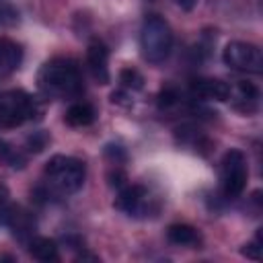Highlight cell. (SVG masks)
Returning a JSON list of instances; mask_svg holds the SVG:
<instances>
[{
    "label": "cell",
    "mask_w": 263,
    "mask_h": 263,
    "mask_svg": "<svg viewBox=\"0 0 263 263\" xmlns=\"http://www.w3.org/2000/svg\"><path fill=\"white\" fill-rule=\"evenodd\" d=\"M39 88L49 97H74L82 90L78 66L72 60H51L37 74Z\"/></svg>",
    "instance_id": "cell-1"
},
{
    "label": "cell",
    "mask_w": 263,
    "mask_h": 263,
    "mask_svg": "<svg viewBox=\"0 0 263 263\" xmlns=\"http://www.w3.org/2000/svg\"><path fill=\"white\" fill-rule=\"evenodd\" d=\"M142 55L150 64H162L173 49V31L168 23L158 14H148L140 31Z\"/></svg>",
    "instance_id": "cell-2"
},
{
    "label": "cell",
    "mask_w": 263,
    "mask_h": 263,
    "mask_svg": "<svg viewBox=\"0 0 263 263\" xmlns=\"http://www.w3.org/2000/svg\"><path fill=\"white\" fill-rule=\"evenodd\" d=\"M84 162L74 158V156H53L49 158V162L45 164V177L51 183V187L60 193H74L82 187L84 183Z\"/></svg>",
    "instance_id": "cell-3"
},
{
    "label": "cell",
    "mask_w": 263,
    "mask_h": 263,
    "mask_svg": "<svg viewBox=\"0 0 263 263\" xmlns=\"http://www.w3.org/2000/svg\"><path fill=\"white\" fill-rule=\"evenodd\" d=\"M37 113L35 101L23 90H8L0 95V127H16Z\"/></svg>",
    "instance_id": "cell-4"
},
{
    "label": "cell",
    "mask_w": 263,
    "mask_h": 263,
    "mask_svg": "<svg viewBox=\"0 0 263 263\" xmlns=\"http://www.w3.org/2000/svg\"><path fill=\"white\" fill-rule=\"evenodd\" d=\"M247 160L240 150H228L222 158V189L226 197H238L247 185Z\"/></svg>",
    "instance_id": "cell-5"
},
{
    "label": "cell",
    "mask_w": 263,
    "mask_h": 263,
    "mask_svg": "<svg viewBox=\"0 0 263 263\" xmlns=\"http://www.w3.org/2000/svg\"><path fill=\"white\" fill-rule=\"evenodd\" d=\"M222 60L226 66H230L232 70H240V72H253L259 74L263 70V55L261 49L253 43H245V41H230L224 47Z\"/></svg>",
    "instance_id": "cell-6"
},
{
    "label": "cell",
    "mask_w": 263,
    "mask_h": 263,
    "mask_svg": "<svg viewBox=\"0 0 263 263\" xmlns=\"http://www.w3.org/2000/svg\"><path fill=\"white\" fill-rule=\"evenodd\" d=\"M191 95L195 99H205V101H228L230 99V86L224 80L218 78H195L189 86Z\"/></svg>",
    "instance_id": "cell-7"
},
{
    "label": "cell",
    "mask_w": 263,
    "mask_h": 263,
    "mask_svg": "<svg viewBox=\"0 0 263 263\" xmlns=\"http://www.w3.org/2000/svg\"><path fill=\"white\" fill-rule=\"evenodd\" d=\"M146 201H148V191L142 185H132L119 191L115 199V208L129 216H138L146 210Z\"/></svg>",
    "instance_id": "cell-8"
},
{
    "label": "cell",
    "mask_w": 263,
    "mask_h": 263,
    "mask_svg": "<svg viewBox=\"0 0 263 263\" xmlns=\"http://www.w3.org/2000/svg\"><path fill=\"white\" fill-rule=\"evenodd\" d=\"M86 62H88V68H90L92 76L101 84H107L109 82V49L103 41H92L88 45Z\"/></svg>",
    "instance_id": "cell-9"
},
{
    "label": "cell",
    "mask_w": 263,
    "mask_h": 263,
    "mask_svg": "<svg viewBox=\"0 0 263 263\" xmlns=\"http://www.w3.org/2000/svg\"><path fill=\"white\" fill-rule=\"evenodd\" d=\"M6 224L12 228V234H14V236H18V238L29 236V234L33 232V226H35V222H33L31 214H29V212H25L23 208H14V205H10V208H8Z\"/></svg>",
    "instance_id": "cell-10"
},
{
    "label": "cell",
    "mask_w": 263,
    "mask_h": 263,
    "mask_svg": "<svg viewBox=\"0 0 263 263\" xmlns=\"http://www.w3.org/2000/svg\"><path fill=\"white\" fill-rule=\"evenodd\" d=\"M21 60H23L21 47L10 39L0 37V70L2 72H12V70L18 68Z\"/></svg>",
    "instance_id": "cell-11"
},
{
    "label": "cell",
    "mask_w": 263,
    "mask_h": 263,
    "mask_svg": "<svg viewBox=\"0 0 263 263\" xmlns=\"http://www.w3.org/2000/svg\"><path fill=\"white\" fill-rule=\"evenodd\" d=\"M95 117H97V113H95L92 105H88V103H74V105L68 107L64 119L72 127H84V125H90L95 121Z\"/></svg>",
    "instance_id": "cell-12"
},
{
    "label": "cell",
    "mask_w": 263,
    "mask_h": 263,
    "mask_svg": "<svg viewBox=\"0 0 263 263\" xmlns=\"http://www.w3.org/2000/svg\"><path fill=\"white\" fill-rule=\"evenodd\" d=\"M29 251L37 261H58V245L51 238H45V236L33 238L29 245Z\"/></svg>",
    "instance_id": "cell-13"
},
{
    "label": "cell",
    "mask_w": 263,
    "mask_h": 263,
    "mask_svg": "<svg viewBox=\"0 0 263 263\" xmlns=\"http://www.w3.org/2000/svg\"><path fill=\"white\" fill-rule=\"evenodd\" d=\"M166 236L175 245H195L199 240L197 230L193 226H189V224H173V226H168Z\"/></svg>",
    "instance_id": "cell-14"
},
{
    "label": "cell",
    "mask_w": 263,
    "mask_h": 263,
    "mask_svg": "<svg viewBox=\"0 0 263 263\" xmlns=\"http://www.w3.org/2000/svg\"><path fill=\"white\" fill-rule=\"evenodd\" d=\"M236 99H238L240 103H245V105L240 107V111L251 113V111L257 109L259 90H257V86L251 84V82H238V84H236Z\"/></svg>",
    "instance_id": "cell-15"
},
{
    "label": "cell",
    "mask_w": 263,
    "mask_h": 263,
    "mask_svg": "<svg viewBox=\"0 0 263 263\" xmlns=\"http://www.w3.org/2000/svg\"><path fill=\"white\" fill-rule=\"evenodd\" d=\"M119 82L125 86V88H132V90H140L144 86V78L138 70L134 68H125L119 72Z\"/></svg>",
    "instance_id": "cell-16"
},
{
    "label": "cell",
    "mask_w": 263,
    "mask_h": 263,
    "mask_svg": "<svg viewBox=\"0 0 263 263\" xmlns=\"http://www.w3.org/2000/svg\"><path fill=\"white\" fill-rule=\"evenodd\" d=\"M179 103V92L175 88H164L160 95H158V107L160 109H168L173 105Z\"/></svg>",
    "instance_id": "cell-17"
},
{
    "label": "cell",
    "mask_w": 263,
    "mask_h": 263,
    "mask_svg": "<svg viewBox=\"0 0 263 263\" xmlns=\"http://www.w3.org/2000/svg\"><path fill=\"white\" fill-rule=\"evenodd\" d=\"M0 156L10 164V166H23L25 164V158L16 152V150H12V148H8V146H0Z\"/></svg>",
    "instance_id": "cell-18"
},
{
    "label": "cell",
    "mask_w": 263,
    "mask_h": 263,
    "mask_svg": "<svg viewBox=\"0 0 263 263\" xmlns=\"http://www.w3.org/2000/svg\"><path fill=\"white\" fill-rule=\"evenodd\" d=\"M27 144H29V150L41 152V150L45 148V144H47V136H45L43 132H37V134H33V136L27 138Z\"/></svg>",
    "instance_id": "cell-19"
},
{
    "label": "cell",
    "mask_w": 263,
    "mask_h": 263,
    "mask_svg": "<svg viewBox=\"0 0 263 263\" xmlns=\"http://www.w3.org/2000/svg\"><path fill=\"white\" fill-rule=\"evenodd\" d=\"M8 189L4 185H0V226L6 224V218H8Z\"/></svg>",
    "instance_id": "cell-20"
},
{
    "label": "cell",
    "mask_w": 263,
    "mask_h": 263,
    "mask_svg": "<svg viewBox=\"0 0 263 263\" xmlns=\"http://www.w3.org/2000/svg\"><path fill=\"white\" fill-rule=\"evenodd\" d=\"M242 255L245 257H249V259H261V242L257 240V242H249V245H245L242 247Z\"/></svg>",
    "instance_id": "cell-21"
},
{
    "label": "cell",
    "mask_w": 263,
    "mask_h": 263,
    "mask_svg": "<svg viewBox=\"0 0 263 263\" xmlns=\"http://www.w3.org/2000/svg\"><path fill=\"white\" fill-rule=\"evenodd\" d=\"M109 179H111V181H109L111 187H121L125 177H123V173H117V175H109Z\"/></svg>",
    "instance_id": "cell-22"
},
{
    "label": "cell",
    "mask_w": 263,
    "mask_h": 263,
    "mask_svg": "<svg viewBox=\"0 0 263 263\" xmlns=\"http://www.w3.org/2000/svg\"><path fill=\"white\" fill-rule=\"evenodd\" d=\"M195 2H197V0H175V4H177V6H181L183 10H193Z\"/></svg>",
    "instance_id": "cell-23"
}]
</instances>
